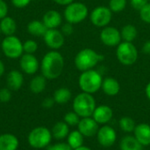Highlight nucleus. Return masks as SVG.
<instances>
[{
	"label": "nucleus",
	"mask_w": 150,
	"mask_h": 150,
	"mask_svg": "<svg viewBox=\"0 0 150 150\" xmlns=\"http://www.w3.org/2000/svg\"><path fill=\"white\" fill-rule=\"evenodd\" d=\"M64 68L63 56L57 50H50L42 57L40 69L41 74L48 80L59 78Z\"/></svg>",
	"instance_id": "f257e3e1"
},
{
	"label": "nucleus",
	"mask_w": 150,
	"mask_h": 150,
	"mask_svg": "<svg viewBox=\"0 0 150 150\" xmlns=\"http://www.w3.org/2000/svg\"><path fill=\"white\" fill-rule=\"evenodd\" d=\"M104 60V56L91 48L81 50L75 57L74 63L77 70L81 72L94 69L98 63Z\"/></svg>",
	"instance_id": "f03ea898"
},
{
	"label": "nucleus",
	"mask_w": 150,
	"mask_h": 150,
	"mask_svg": "<svg viewBox=\"0 0 150 150\" xmlns=\"http://www.w3.org/2000/svg\"><path fill=\"white\" fill-rule=\"evenodd\" d=\"M102 82V75L94 69L82 72L78 78V85L82 92L89 93L91 95L101 89Z\"/></svg>",
	"instance_id": "7ed1b4c3"
},
{
	"label": "nucleus",
	"mask_w": 150,
	"mask_h": 150,
	"mask_svg": "<svg viewBox=\"0 0 150 150\" xmlns=\"http://www.w3.org/2000/svg\"><path fill=\"white\" fill-rule=\"evenodd\" d=\"M96 101L91 94L82 92L73 100V111L80 118L91 117L96 109Z\"/></svg>",
	"instance_id": "20e7f679"
},
{
	"label": "nucleus",
	"mask_w": 150,
	"mask_h": 150,
	"mask_svg": "<svg viewBox=\"0 0 150 150\" xmlns=\"http://www.w3.org/2000/svg\"><path fill=\"white\" fill-rule=\"evenodd\" d=\"M51 131L45 126H38L33 128L28 134V144L35 149H42L47 147L52 141Z\"/></svg>",
	"instance_id": "39448f33"
},
{
	"label": "nucleus",
	"mask_w": 150,
	"mask_h": 150,
	"mask_svg": "<svg viewBox=\"0 0 150 150\" xmlns=\"http://www.w3.org/2000/svg\"><path fill=\"white\" fill-rule=\"evenodd\" d=\"M63 15L67 22L76 25L83 22L88 17L89 10L87 5L83 3L74 1L66 5Z\"/></svg>",
	"instance_id": "423d86ee"
},
{
	"label": "nucleus",
	"mask_w": 150,
	"mask_h": 150,
	"mask_svg": "<svg viewBox=\"0 0 150 150\" xmlns=\"http://www.w3.org/2000/svg\"><path fill=\"white\" fill-rule=\"evenodd\" d=\"M116 57L123 65H133L138 59V50L133 42L122 41L117 46Z\"/></svg>",
	"instance_id": "0eeeda50"
},
{
	"label": "nucleus",
	"mask_w": 150,
	"mask_h": 150,
	"mask_svg": "<svg viewBox=\"0 0 150 150\" xmlns=\"http://www.w3.org/2000/svg\"><path fill=\"white\" fill-rule=\"evenodd\" d=\"M1 50L4 55L10 59H18L24 53L23 42L14 34L5 36L1 42Z\"/></svg>",
	"instance_id": "6e6552de"
},
{
	"label": "nucleus",
	"mask_w": 150,
	"mask_h": 150,
	"mask_svg": "<svg viewBox=\"0 0 150 150\" xmlns=\"http://www.w3.org/2000/svg\"><path fill=\"white\" fill-rule=\"evenodd\" d=\"M112 18V11L108 6H97L90 14V20L97 27H105L109 25Z\"/></svg>",
	"instance_id": "1a4fd4ad"
},
{
	"label": "nucleus",
	"mask_w": 150,
	"mask_h": 150,
	"mask_svg": "<svg viewBox=\"0 0 150 150\" xmlns=\"http://www.w3.org/2000/svg\"><path fill=\"white\" fill-rule=\"evenodd\" d=\"M100 40L105 46L117 47L122 42L120 30L114 27L106 26L103 27L102 31L100 32Z\"/></svg>",
	"instance_id": "9d476101"
},
{
	"label": "nucleus",
	"mask_w": 150,
	"mask_h": 150,
	"mask_svg": "<svg viewBox=\"0 0 150 150\" xmlns=\"http://www.w3.org/2000/svg\"><path fill=\"white\" fill-rule=\"evenodd\" d=\"M43 40L45 44L51 50H56L61 49L65 42V35L61 30L57 28L47 29L43 35Z\"/></svg>",
	"instance_id": "9b49d317"
},
{
	"label": "nucleus",
	"mask_w": 150,
	"mask_h": 150,
	"mask_svg": "<svg viewBox=\"0 0 150 150\" xmlns=\"http://www.w3.org/2000/svg\"><path fill=\"white\" fill-rule=\"evenodd\" d=\"M97 139L100 146L104 148H110L115 143L117 133L112 126L105 125L98 129L97 133Z\"/></svg>",
	"instance_id": "f8f14e48"
},
{
	"label": "nucleus",
	"mask_w": 150,
	"mask_h": 150,
	"mask_svg": "<svg viewBox=\"0 0 150 150\" xmlns=\"http://www.w3.org/2000/svg\"><path fill=\"white\" fill-rule=\"evenodd\" d=\"M40 64L33 54H23L19 58V66L22 72L28 75L35 74L40 69Z\"/></svg>",
	"instance_id": "ddd939ff"
},
{
	"label": "nucleus",
	"mask_w": 150,
	"mask_h": 150,
	"mask_svg": "<svg viewBox=\"0 0 150 150\" xmlns=\"http://www.w3.org/2000/svg\"><path fill=\"white\" fill-rule=\"evenodd\" d=\"M77 128L84 137H93L94 135H97L99 129L98 124L92 117L82 118L77 125Z\"/></svg>",
	"instance_id": "4468645a"
},
{
	"label": "nucleus",
	"mask_w": 150,
	"mask_h": 150,
	"mask_svg": "<svg viewBox=\"0 0 150 150\" xmlns=\"http://www.w3.org/2000/svg\"><path fill=\"white\" fill-rule=\"evenodd\" d=\"M113 116V111L108 105H100L96 107L92 118L98 125H105L109 123Z\"/></svg>",
	"instance_id": "2eb2a0df"
},
{
	"label": "nucleus",
	"mask_w": 150,
	"mask_h": 150,
	"mask_svg": "<svg viewBox=\"0 0 150 150\" xmlns=\"http://www.w3.org/2000/svg\"><path fill=\"white\" fill-rule=\"evenodd\" d=\"M42 22L47 29L58 28L62 23V14L55 10H48L42 17Z\"/></svg>",
	"instance_id": "dca6fc26"
},
{
	"label": "nucleus",
	"mask_w": 150,
	"mask_h": 150,
	"mask_svg": "<svg viewBox=\"0 0 150 150\" xmlns=\"http://www.w3.org/2000/svg\"><path fill=\"white\" fill-rule=\"evenodd\" d=\"M7 88H9L11 91L19 90L24 83L23 74L18 70H11L8 72L6 77Z\"/></svg>",
	"instance_id": "f3484780"
},
{
	"label": "nucleus",
	"mask_w": 150,
	"mask_h": 150,
	"mask_svg": "<svg viewBox=\"0 0 150 150\" xmlns=\"http://www.w3.org/2000/svg\"><path fill=\"white\" fill-rule=\"evenodd\" d=\"M134 137L138 140V141L143 146L150 145V126L146 123L139 124L135 126L134 131Z\"/></svg>",
	"instance_id": "a211bd4d"
},
{
	"label": "nucleus",
	"mask_w": 150,
	"mask_h": 150,
	"mask_svg": "<svg viewBox=\"0 0 150 150\" xmlns=\"http://www.w3.org/2000/svg\"><path fill=\"white\" fill-rule=\"evenodd\" d=\"M101 89L108 96H115L120 91V82L113 77H105L103 79Z\"/></svg>",
	"instance_id": "6ab92c4d"
},
{
	"label": "nucleus",
	"mask_w": 150,
	"mask_h": 150,
	"mask_svg": "<svg viewBox=\"0 0 150 150\" xmlns=\"http://www.w3.org/2000/svg\"><path fill=\"white\" fill-rule=\"evenodd\" d=\"M19 141L17 136L11 133H4L0 135V150H17Z\"/></svg>",
	"instance_id": "aec40b11"
},
{
	"label": "nucleus",
	"mask_w": 150,
	"mask_h": 150,
	"mask_svg": "<svg viewBox=\"0 0 150 150\" xmlns=\"http://www.w3.org/2000/svg\"><path fill=\"white\" fill-rule=\"evenodd\" d=\"M0 29L1 34H4L5 36L14 34L17 31L16 20L10 16H5L0 19Z\"/></svg>",
	"instance_id": "412c9836"
},
{
	"label": "nucleus",
	"mask_w": 150,
	"mask_h": 150,
	"mask_svg": "<svg viewBox=\"0 0 150 150\" xmlns=\"http://www.w3.org/2000/svg\"><path fill=\"white\" fill-rule=\"evenodd\" d=\"M26 28H27V32L31 35L36 36V37H40V36L43 37V35L47 30V27L44 25L42 20H39V19L31 20L28 23Z\"/></svg>",
	"instance_id": "4be33fe9"
},
{
	"label": "nucleus",
	"mask_w": 150,
	"mask_h": 150,
	"mask_svg": "<svg viewBox=\"0 0 150 150\" xmlns=\"http://www.w3.org/2000/svg\"><path fill=\"white\" fill-rule=\"evenodd\" d=\"M52 136L57 141H62L68 137L69 133V126H68L64 121L57 122L52 128Z\"/></svg>",
	"instance_id": "5701e85b"
},
{
	"label": "nucleus",
	"mask_w": 150,
	"mask_h": 150,
	"mask_svg": "<svg viewBox=\"0 0 150 150\" xmlns=\"http://www.w3.org/2000/svg\"><path fill=\"white\" fill-rule=\"evenodd\" d=\"M47 80L42 74L34 76L29 83L30 91L35 95L42 93L47 87Z\"/></svg>",
	"instance_id": "b1692460"
},
{
	"label": "nucleus",
	"mask_w": 150,
	"mask_h": 150,
	"mask_svg": "<svg viewBox=\"0 0 150 150\" xmlns=\"http://www.w3.org/2000/svg\"><path fill=\"white\" fill-rule=\"evenodd\" d=\"M120 150H143V146L134 136H125L120 144Z\"/></svg>",
	"instance_id": "393cba45"
},
{
	"label": "nucleus",
	"mask_w": 150,
	"mask_h": 150,
	"mask_svg": "<svg viewBox=\"0 0 150 150\" xmlns=\"http://www.w3.org/2000/svg\"><path fill=\"white\" fill-rule=\"evenodd\" d=\"M72 94L71 91L67 88H59L54 92L53 98L55 103L58 104H65L69 102L71 99Z\"/></svg>",
	"instance_id": "a878e982"
},
{
	"label": "nucleus",
	"mask_w": 150,
	"mask_h": 150,
	"mask_svg": "<svg viewBox=\"0 0 150 150\" xmlns=\"http://www.w3.org/2000/svg\"><path fill=\"white\" fill-rule=\"evenodd\" d=\"M120 34H121L122 41L133 42L137 37L138 31L135 26L132 24H127L121 28Z\"/></svg>",
	"instance_id": "bb28decb"
},
{
	"label": "nucleus",
	"mask_w": 150,
	"mask_h": 150,
	"mask_svg": "<svg viewBox=\"0 0 150 150\" xmlns=\"http://www.w3.org/2000/svg\"><path fill=\"white\" fill-rule=\"evenodd\" d=\"M83 135L78 131L74 130L70 132L67 137V143L72 148V149H76L83 144Z\"/></svg>",
	"instance_id": "cd10ccee"
},
{
	"label": "nucleus",
	"mask_w": 150,
	"mask_h": 150,
	"mask_svg": "<svg viewBox=\"0 0 150 150\" xmlns=\"http://www.w3.org/2000/svg\"><path fill=\"white\" fill-rule=\"evenodd\" d=\"M119 126H120V128L123 132L130 133H134V131L135 129V126H136V124H135L134 120L132 118H130V117H123V118H121L120 119Z\"/></svg>",
	"instance_id": "c85d7f7f"
},
{
	"label": "nucleus",
	"mask_w": 150,
	"mask_h": 150,
	"mask_svg": "<svg viewBox=\"0 0 150 150\" xmlns=\"http://www.w3.org/2000/svg\"><path fill=\"white\" fill-rule=\"evenodd\" d=\"M127 0H110L108 7L112 12H120L127 7Z\"/></svg>",
	"instance_id": "c756f323"
},
{
	"label": "nucleus",
	"mask_w": 150,
	"mask_h": 150,
	"mask_svg": "<svg viewBox=\"0 0 150 150\" xmlns=\"http://www.w3.org/2000/svg\"><path fill=\"white\" fill-rule=\"evenodd\" d=\"M80 117L78 114H76L74 111H69L68 113L65 114L64 116V122L69 126H77L79 121H80Z\"/></svg>",
	"instance_id": "7c9ffc66"
},
{
	"label": "nucleus",
	"mask_w": 150,
	"mask_h": 150,
	"mask_svg": "<svg viewBox=\"0 0 150 150\" xmlns=\"http://www.w3.org/2000/svg\"><path fill=\"white\" fill-rule=\"evenodd\" d=\"M23 50L25 53L34 54L38 50V43L32 39H28L23 42Z\"/></svg>",
	"instance_id": "2f4dec72"
},
{
	"label": "nucleus",
	"mask_w": 150,
	"mask_h": 150,
	"mask_svg": "<svg viewBox=\"0 0 150 150\" xmlns=\"http://www.w3.org/2000/svg\"><path fill=\"white\" fill-rule=\"evenodd\" d=\"M139 13L140 18L143 22L150 24V3H148L144 7H142L139 11Z\"/></svg>",
	"instance_id": "473e14b6"
},
{
	"label": "nucleus",
	"mask_w": 150,
	"mask_h": 150,
	"mask_svg": "<svg viewBox=\"0 0 150 150\" xmlns=\"http://www.w3.org/2000/svg\"><path fill=\"white\" fill-rule=\"evenodd\" d=\"M11 90L9 88H3L0 89V102L1 103H8L11 99Z\"/></svg>",
	"instance_id": "72a5a7b5"
},
{
	"label": "nucleus",
	"mask_w": 150,
	"mask_h": 150,
	"mask_svg": "<svg viewBox=\"0 0 150 150\" xmlns=\"http://www.w3.org/2000/svg\"><path fill=\"white\" fill-rule=\"evenodd\" d=\"M148 3H149V0H130L131 6L136 11H140Z\"/></svg>",
	"instance_id": "f704fd0d"
},
{
	"label": "nucleus",
	"mask_w": 150,
	"mask_h": 150,
	"mask_svg": "<svg viewBox=\"0 0 150 150\" xmlns=\"http://www.w3.org/2000/svg\"><path fill=\"white\" fill-rule=\"evenodd\" d=\"M48 150H73L72 148L65 142H58L52 145Z\"/></svg>",
	"instance_id": "c9c22d12"
},
{
	"label": "nucleus",
	"mask_w": 150,
	"mask_h": 150,
	"mask_svg": "<svg viewBox=\"0 0 150 150\" xmlns=\"http://www.w3.org/2000/svg\"><path fill=\"white\" fill-rule=\"evenodd\" d=\"M61 31H62V33L65 36H68V35L72 34H73V32H74L73 24L69 23V22H66L65 24H63V25H62Z\"/></svg>",
	"instance_id": "e433bc0d"
},
{
	"label": "nucleus",
	"mask_w": 150,
	"mask_h": 150,
	"mask_svg": "<svg viewBox=\"0 0 150 150\" xmlns=\"http://www.w3.org/2000/svg\"><path fill=\"white\" fill-rule=\"evenodd\" d=\"M32 0H11V4L17 8H25L31 3Z\"/></svg>",
	"instance_id": "4c0bfd02"
},
{
	"label": "nucleus",
	"mask_w": 150,
	"mask_h": 150,
	"mask_svg": "<svg viewBox=\"0 0 150 150\" xmlns=\"http://www.w3.org/2000/svg\"><path fill=\"white\" fill-rule=\"evenodd\" d=\"M8 14V5L4 0H0V19L7 16Z\"/></svg>",
	"instance_id": "58836bf2"
},
{
	"label": "nucleus",
	"mask_w": 150,
	"mask_h": 150,
	"mask_svg": "<svg viewBox=\"0 0 150 150\" xmlns=\"http://www.w3.org/2000/svg\"><path fill=\"white\" fill-rule=\"evenodd\" d=\"M54 103L55 102L53 97H47L43 100L41 104H42V107L45 109H51L54 105Z\"/></svg>",
	"instance_id": "ea45409f"
},
{
	"label": "nucleus",
	"mask_w": 150,
	"mask_h": 150,
	"mask_svg": "<svg viewBox=\"0 0 150 150\" xmlns=\"http://www.w3.org/2000/svg\"><path fill=\"white\" fill-rule=\"evenodd\" d=\"M55 4H59V5H68L69 4H71L72 2H74L75 0H53Z\"/></svg>",
	"instance_id": "a19ab883"
},
{
	"label": "nucleus",
	"mask_w": 150,
	"mask_h": 150,
	"mask_svg": "<svg viewBox=\"0 0 150 150\" xmlns=\"http://www.w3.org/2000/svg\"><path fill=\"white\" fill-rule=\"evenodd\" d=\"M142 51L145 54H150V40L145 42V43L142 46Z\"/></svg>",
	"instance_id": "79ce46f5"
},
{
	"label": "nucleus",
	"mask_w": 150,
	"mask_h": 150,
	"mask_svg": "<svg viewBox=\"0 0 150 150\" xmlns=\"http://www.w3.org/2000/svg\"><path fill=\"white\" fill-rule=\"evenodd\" d=\"M4 71H5V66H4V62L0 59V77L4 73Z\"/></svg>",
	"instance_id": "37998d69"
},
{
	"label": "nucleus",
	"mask_w": 150,
	"mask_h": 150,
	"mask_svg": "<svg viewBox=\"0 0 150 150\" xmlns=\"http://www.w3.org/2000/svg\"><path fill=\"white\" fill-rule=\"evenodd\" d=\"M145 93H146V95L148 97V99L150 101V82H149L146 86V88H145Z\"/></svg>",
	"instance_id": "c03bdc74"
},
{
	"label": "nucleus",
	"mask_w": 150,
	"mask_h": 150,
	"mask_svg": "<svg viewBox=\"0 0 150 150\" xmlns=\"http://www.w3.org/2000/svg\"><path fill=\"white\" fill-rule=\"evenodd\" d=\"M74 150H91L90 148H88V147H85V146H81V147H79V148H77V149H76Z\"/></svg>",
	"instance_id": "a18cd8bd"
},
{
	"label": "nucleus",
	"mask_w": 150,
	"mask_h": 150,
	"mask_svg": "<svg viewBox=\"0 0 150 150\" xmlns=\"http://www.w3.org/2000/svg\"><path fill=\"white\" fill-rule=\"evenodd\" d=\"M0 34H1V29H0Z\"/></svg>",
	"instance_id": "49530a36"
}]
</instances>
